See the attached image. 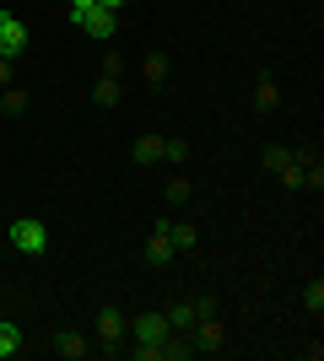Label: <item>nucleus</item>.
Listing matches in <instances>:
<instances>
[{
	"label": "nucleus",
	"instance_id": "f257e3e1",
	"mask_svg": "<svg viewBox=\"0 0 324 361\" xmlns=\"http://www.w3.org/2000/svg\"><path fill=\"white\" fill-rule=\"evenodd\" d=\"M11 248L16 254H28V259H38L49 248V226L38 221V216H22V221H11Z\"/></svg>",
	"mask_w": 324,
	"mask_h": 361
},
{
	"label": "nucleus",
	"instance_id": "f03ea898",
	"mask_svg": "<svg viewBox=\"0 0 324 361\" xmlns=\"http://www.w3.org/2000/svg\"><path fill=\"white\" fill-rule=\"evenodd\" d=\"M22 49H28V22L11 16V11H0V60H16Z\"/></svg>",
	"mask_w": 324,
	"mask_h": 361
},
{
	"label": "nucleus",
	"instance_id": "7ed1b4c3",
	"mask_svg": "<svg viewBox=\"0 0 324 361\" xmlns=\"http://www.w3.org/2000/svg\"><path fill=\"white\" fill-rule=\"evenodd\" d=\"M189 340H195V350H222L227 345V324H222L216 313H200L195 329H189Z\"/></svg>",
	"mask_w": 324,
	"mask_h": 361
},
{
	"label": "nucleus",
	"instance_id": "20e7f679",
	"mask_svg": "<svg viewBox=\"0 0 324 361\" xmlns=\"http://www.w3.org/2000/svg\"><path fill=\"white\" fill-rule=\"evenodd\" d=\"M124 334H130L124 313H119V307H103V313H97V350H119Z\"/></svg>",
	"mask_w": 324,
	"mask_h": 361
},
{
	"label": "nucleus",
	"instance_id": "39448f33",
	"mask_svg": "<svg viewBox=\"0 0 324 361\" xmlns=\"http://www.w3.org/2000/svg\"><path fill=\"white\" fill-rule=\"evenodd\" d=\"M200 313H216V302H211V297H195V302H179V307H168V313H162V318H168V329H179V334H189V329H195V318H200Z\"/></svg>",
	"mask_w": 324,
	"mask_h": 361
},
{
	"label": "nucleus",
	"instance_id": "423d86ee",
	"mask_svg": "<svg viewBox=\"0 0 324 361\" xmlns=\"http://www.w3.org/2000/svg\"><path fill=\"white\" fill-rule=\"evenodd\" d=\"M168 318L162 313H140L136 324H130V340H136V345H157V340H168Z\"/></svg>",
	"mask_w": 324,
	"mask_h": 361
},
{
	"label": "nucleus",
	"instance_id": "0eeeda50",
	"mask_svg": "<svg viewBox=\"0 0 324 361\" xmlns=\"http://www.w3.org/2000/svg\"><path fill=\"white\" fill-rule=\"evenodd\" d=\"M76 27H81V32H92L97 44H108V38H114V11H103V6H92V11L81 16Z\"/></svg>",
	"mask_w": 324,
	"mask_h": 361
},
{
	"label": "nucleus",
	"instance_id": "6e6552de",
	"mask_svg": "<svg viewBox=\"0 0 324 361\" xmlns=\"http://www.w3.org/2000/svg\"><path fill=\"white\" fill-rule=\"evenodd\" d=\"M162 232H168V238H173V254H189V248L200 243V232H195V226H189V221H162Z\"/></svg>",
	"mask_w": 324,
	"mask_h": 361
},
{
	"label": "nucleus",
	"instance_id": "1a4fd4ad",
	"mask_svg": "<svg viewBox=\"0 0 324 361\" xmlns=\"http://www.w3.org/2000/svg\"><path fill=\"white\" fill-rule=\"evenodd\" d=\"M162 151H168V140H162V135H140L136 140V162H162Z\"/></svg>",
	"mask_w": 324,
	"mask_h": 361
},
{
	"label": "nucleus",
	"instance_id": "9d476101",
	"mask_svg": "<svg viewBox=\"0 0 324 361\" xmlns=\"http://www.w3.org/2000/svg\"><path fill=\"white\" fill-rule=\"evenodd\" d=\"M146 259H152V264H168V259H173V238L162 232V226H157V238L146 243Z\"/></svg>",
	"mask_w": 324,
	"mask_h": 361
},
{
	"label": "nucleus",
	"instance_id": "9b49d317",
	"mask_svg": "<svg viewBox=\"0 0 324 361\" xmlns=\"http://www.w3.org/2000/svg\"><path fill=\"white\" fill-rule=\"evenodd\" d=\"M92 97H97V108H114L119 103V75H103V81L92 87Z\"/></svg>",
	"mask_w": 324,
	"mask_h": 361
},
{
	"label": "nucleus",
	"instance_id": "f8f14e48",
	"mask_svg": "<svg viewBox=\"0 0 324 361\" xmlns=\"http://www.w3.org/2000/svg\"><path fill=\"white\" fill-rule=\"evenodd\" d=\"M16 350H22V329H16V324H0V361H11Z\"/></svg>",
	"mask_w": 324,
	"mask_h": 361
},
{
	"label": "nucleus",
	"instance_id": "ddd939ff",
	"mask_svg": "<svg viewBox=\"0 0 324 361\" xmlns=\"http://www.w3.org/2000/svg\"><path fill=\"white\" fill-rule=\"evenodd\" d=\"M54 345H60V356H65V361H81V356H87V350H92V345H87V340H81V334H60Z\"/></svg>",
	"mask_w": 324,
	"mask_h": 361
},
{
	"label": "nucleus",
	"instance_id": "4468645a",
	"mask_svg": "<svg viewBox=\"0 0 324 361\" xmlns=\"http://www.w3.org/2000/svg\"><path fill=\"white\" fill-rule=\"evenodd\" d=\"M0 108H11V114H22V108H28V92H22V87L11 81V87L0 92Z\"/></svg>",
	"mask_w": 324,
	"mask_h": 361
},
{
	"label": "nucleus",
	"instance_id": "2eb2a0df",
	"mask_svg": "<svg viewBox=\"0 0 324 361\" xmlns=\"http://www.w3.org/2000/svg\"><path fill=\"white\" fill-rule=\"evenodd\" d=\"M140 71H146V81H168V60H162V54H152Z\"/></svg>",
	"mask_w": 324,
	"mask_h": 361
},
{
	"label": "nucleus",
	"instance_id": "dca6fc26",
	"mask_svg": "<svg viewBox=\"0 0 324 361\" xmlns=\"http://www.w3.org/2000/svg\"><path fill=\"white\" fill-rule=\"evenodd\" d=\"M184 157H189V146H184V140H168V151H162V162L184 167Z\"/></svg>",
	"mask_w": 324,
	"mask_h": 361
},
{
	"label": "nucleus",
	"instance_id": "f3484780",
	"mask_svg": "<svg viewBox=\"0 0 324 361\" xmlns=\"http://www.w3.org/2000/svg\"><path fill=\"white\" fill-rule=\"evenodd\" d=\"M254 103H260V108H276V103H281V92H276V87H270V81H265V87H260V92H254Z\"/></svg>",
	"mask_w": 324,
	"mask_h": 361
},
{
	"label": "nucleus",
	"instance_id": "a211bd4d",
	"mask_svg": "<svg viewBox=\"0 0 324 361\" xmlns=\"http://www.w3.org/2000/svg\"><path fill=\"white\" fill-rule=\"evenodd\" d=\"M168 200H189V178H173L168 183Z\"/></svg>",
	"mask_w": 324,
	"mask_h": 361
},
{
	"label": "nucleus",
	"instance_id": "6ab92c4d",
	"mask_svg": "<svg viewBox=\"0 0 324 361\" xmlns=\"http://www.w3.org/2000/svg\"><path fill=\"white\" fill-rule=\"evenodd\" d=\"M308 307H313V313L324 307V281H313V286H308Z\"/></svg>",
	"mask_w": 324,
	"mask_h": 361
},
{
	"label": "nucleus",
	"instance_id": "aec40b11",
	"mask_svg": "<svg viewBox=\"0 0 324 361\" xmlns=\"http://www.w3.org/2000/svg\"><path fill=\"white\" fill-rule=\"evenodd\" d=\"M92 6H97V0H71V22H81V16L92 11Z\"/></svg>",
	"mask_w": 324,
	"mask_h": 361
},
{
	"label": "nucleus",
	"instance_id": "412c9836",
	"mask_svg": "<svg viewBox=\"0 0 324 361\" xmlns=\"http://www.w3.org/2000/svg\"><path fill=\"white\" fill-rule=\"evenodd\" d=\"M0 87H11V60H0Z\"/></svg>",
	"mask_w": 324,
	"mask_h": 361
},
{
	"label": "nucleus",
	"instance_id": "4be33fe9",
	"mask_svg": "<svg viewBox=\"0 0 324 361\" xmlns=\"http://www.w3.org/2000/svg\"><path fill=\"white\" fill-rule=\"evenodd\" d=\"M97 6H103V11H114V16H119V6H124V0H97Z\"/></svg>",
	"mask_w": 324,
	"mask_h": 361
}]
</instances>
